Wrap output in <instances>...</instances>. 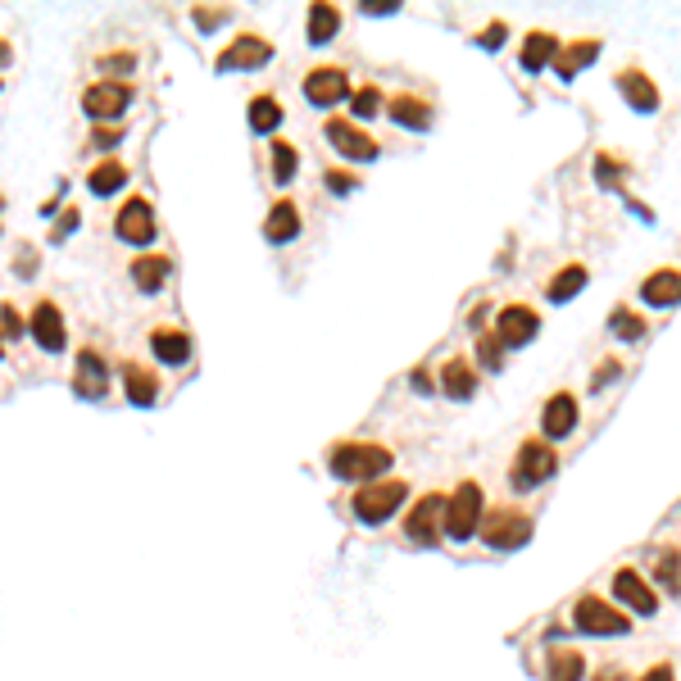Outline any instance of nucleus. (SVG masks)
Wrapping results in <instances>:
<instances>
[{
  "instance_id": "obj_29",
  "label": "nucleus",
  "mask_w": 681,
  "mask_h": 681,
  "mask_svg": "<svg viewBox=\"0 0 681 681\" xmlns=\"http://www.w3.org/2000/svg\"><path fill=\"white\" fill-rule=\"evenodd\" d=\"M128 182V168L119 164V159H105V164H96L91 168V178H87V187L96 191V196H114V191Z\"/></svg>"
},
{
  "instance_id": "obj_48",
  "label": "nucleus",
  "mask_w": 681,
  "mask_h": 681,
  "mask_svg": "<svg viewBox=\"0 0 681 681\" xmlns=\"http://www.w3.org/2000/svg\"><path fill=\"white\" fill-rule=\"evenodd\" d=\"M114 141H119V132H96V146H100V150L114 146Z\"/></svg>"
},
{
  "instance_id": "obj_14",
  "label": "nucleus",
  "mask_w": 681,
  "mask_h": 681,
  "mask_svg": "<svg viewBox=\"0 0 681 681\" xmlns=\"http://www.w3.org/2000/svg\"><path fill=\"white\" fill-rule=\"evenodd\" d=\"M268 60H273V46H268L264 37H237L214 64L227 73V69H259V64H268Z\"/></svg>"
},
{
  "instance_id": "obj_35",
  "label": "nucleus",
  "mask_w": 681,
  "mask_h": 681,
  "mask_svg": "<svg viewBox=\"0 0 681 681\" xmlns=\"http://www.w3.org/2000/svg\"><path fill=\"white\" fill-rule=\"evenodd\" d=\"M477 359H482V368H491V373H500L504 368V346L495 341V332L477 336Z\"/></svg>"
},
{
  "instance_id": "obj_27",
  "label": "nucleus",
  "mask_w": 681,
  "mask_h": 681,
  "mask_svg": "<svg viewBox=\"0 0 681 681\" xmlns=\"http://www.w3.org/2000/svg\"><path fill=\"white\" fill-rule=\"evenodd\" d=\"M554 50H559V41H554L550 32H532V37L523 41V69L527 73H541L545 64L554 60Z\"/></svg>"
},
{
  "instance_id": "obj_4",
  "label": "nucleus",
  "mask_w": 681,
  "mask_h": 681,
  "mask_svg": "<svg viewBox=\"0 0 681 681\" xmlns=\"http://www.w3.org/2000/svg\"><path fill=\"white\" fill-rule=\"evenodd\" d=\"M573 622H577V632H586V636H627L632 632V618L618 613L613 604H604L600 595H582L573 609Z\"/></svg>"
},
{
  "instance_id": "obj_40",
  "label": "nucleus",
  "mask_w": 681,
  "mask_h": 681,
  "mask_svg": "<svg viewBox=\"0 0 681 681\" xmlns=\"http://www.w3.org/2000/svg\"><path fill=\"white\" fill-rule=\"evenodd\" d=\"M0 327H5V332H10V336H23V318H19V314H14V309H10V305L0 309Z\"/></svg>"
},
{
  "instance_id": "obj_12",
  "label": "nucleus",
  "mask_w": 681,
  "mask_h": 681,
  "mask_svg": "<svg viewBox=\"0 0 681 681\" xmlns=\"http://www.w3.org/2000/svg\"><path fill=\"white\" fill-rule=\"evenodd\" d=\"M613 595H618L632 613H641V618H650V613L659 609V591L645 586V577L632 573V568H618V577H613Z\"/></svg>"
},
{
  "instance_id": "obj_47",
  "label": "nucleus",
  "mask_w": 681,
  "mask_h": 681,
  "mask_svg": "<svg viewBox=\"0 0 681 681\" xmlns=\"http://www.w3.org/2000/svg\"><path fill=\"white\" fill-rule=\"evenodd\" d=\"M591 681H627V677H622V672L618 668H604V672H595V677Z\"/></svg>"
},
{
  "instance_id": "obj_24",
  "label": "nucleus",
  "mask_w": 681,
  "mask_h": 681,
  "mask_svg": "<svg viewBox=\"0 0 681 681\" xmlns=\"http://www.w3.org/2000/svg\"><path fill=\"white\" fill-rule=\"evenodd\" d=\"M391 119L400 123V128H414V132H427L432 128V105L418 96H395L391 100Z\"/></svg>"
},
{
  "instance_id": "obj_17",
  "label": "nucleus",
  "mask_w": 681,
  "mask_h": 681,
  "mask_svg": "<svg viewBox=\"0 0 681 681\" xmlns=\"http://www.w3.org/2000/svg\"><path fill=\"white\" fill-rule=\"evenodd\" d=\"M577 427V400L568 391L563 395H554L550 405H545V414H541V432L550 436V441H559V436H568Z\"/></svg>"
},
{
  "instance_id": "obj_2",
  "label": "nucleus",
  "mask_w": 681,
  "mask_h": 681,
  "mask_svg": "<svg viewBox=\"0 0 681 681\" xmlns=\"http://www.w3.org/2000/svg\"><path fill=\"white\" fill-rule=\"evenodd\" d=\"M445 536L450 541H468V536H477V523H482V486L477 482H459L454 486V495L445 500Z\"/></svg>"
},
{
  "instance_id": "obj_36",
  "label": "nucleus",
  "mask_w": 681,
  "mask_h": 681,
  "mask_svg": "<svg viewBox=\"0 0 681 681\" xmlns=\"http://www.w3.org/2000/svg\"><path fill=\"white\" fill-rule=\"evenodd\" d=\"M609 327H613V336H622V341H641L645 336V323L636 314H627V309H618V314L609 318Z\"/></svg>"
},
{
  "instance_id": "obj_26",
  "label": "nucleus",
  "mask_w": 681,
  "mask_h": 681,
  "mask_svg": "<svg viewBox=\"0 0 681 681\" xmlns=\"http://www.w3.org/2000/svg\"><path fill=\"white\" fill-rule=\"evenodd\" d=\"M441 391L450 395V400H468V395L477 391V373L464 359H450V364L441 368Z\"/></svg>"
},
{
  "instance_id": "obj_1",
  "label": "nucleus",
  "mask_w": 681,
  "mask_h": 681,
  "mask_svg": "<svg viewBox=\"0 0 681 681\" xmlns=\"http://www.w3.org/2000/svg\"><path fill=\"white\" fill-rule=\"evenodd\" d=\"M327 468H332L336 482H377L391 468V450L368 441H341L327 454Z\"/></svg>"
},
{
  "instance_id": "obj_28",
  "label": "nucleus",
  "mask_w": 681,
  "mask_h": 681,
  "mask_svg": "<svg viewBox=\"0 0 681 681\" xmlns=\"http://www.w3.org/2000/svg\"><path fill=\"white\" fill-rule=\"evenodd\" d=\"M545 677L550 681H582L586 677V659L577 650H554L545 663Z\"/></svg>"
},
{
  "instance_id": "obj_44",
  "label": "nucleus",
  "mask_w": 681,
  "mask_h": 681,
  "mask_svg": "<svg viewBox=\"0 0 681 681\" xmlns=\"http://www.w3.org/2000/svg\"><path fill=\"white\" fill-rule=\"evenodd\" d=\"M196 19H200V28H218V23L227 19V10H200Z\"/></svg>"
},
{
  "instance_id": "obj_13",
  "label": "nucleus",
  "mask_w": 681,
  "mask_h": 681,
  "mask_svg": "<svg viewBox=\"0 0 681 681\" xmlns=\"http://www.w3.org/2000/svg\"><path fill=\"white\" fill-rule=\"evenodd\" d=\"M305 96L309 105H341V100H350L346 69H314L305 78Z\"/></svg>"
},
{
  "instance_id": "obj_19",
  "label": "nucleus",
  "mask_w": 681,
  "mask_h": 681,
  "mask_svg": "<svg viewBox=\"0 0 681 681\" xmlns=\"http://www.w3.org/2000/svg\"><path fill=\"white\" fill-rule=\"evenodd\" d=\"M618 91L627 96V105L636 109V114H654L659 109V91H654V82L645 78V73H618Z\"/></svg>"
},
{
  "instance_id": "obj_9",
  "label": "nucleus",
  "mask_w": 681,
  "mask_h": 681,
  "mask_svg": "<svg viewBox=\"0 0 681 681\" xmlns=\"http://www.w3.org/2000/svg\"><path fill=\"white\" fill-rule=\"evenodd\" d=\"M114 232H119V241H128V246H150V241H155V209H150V200L132 196L128 205L119 209Z\"/></svg>"
},
{
  "instance_id": "obj_32",
  "label": "nucleus",
  "mask_w": 681,
  "mask_h": 681,
  "mask_svg": "<svg viewBox=\"0 0 681 681\" xmlns=\"http://www.w3.org/2000/svg\"><path fill=\"white\" fill-rule=\"evenodd\" d=\"M282 123V105L273 96H255L250 100V128L255 132H273Z\"/></svg>"
},
{
  "instance_id": "obj_37",
  "label": "nucleus",
  "mask_w": 681,
  "mask_h": 681,
  "mask_svg": "<svg viewBox=\"0 0 681 681\" xmlns=\"http://www.w3.org/2000/svg\"><path fill=\"white\" fill-rule=\"evenodd\" d=\"M659 586L668 595H677V550H663V559H659Z\"/></svg>"
},
{
  "instance_id": "obj_22",
  "label": "nucleus",
  "mask_w": 681,
  "mask_h": 681,
  "mask_svg": "<svg viewBox=\"0 0 681 681\" xmlns=\"http://www.w3.org/2000/svg\"><path fill=\"white\" fill-rule=\"evenodd\" d=\"M168 273H173V264H168L164 255H141V259H132V282H137V291H146V296H155V291L164 287Z\"/></svg>"
},
{
  "instance_id": "obj_11",
  "label": "nucleus",
  "mask_w": 681,
  "mask_h": 681,
  "mask_svg": "<svg viewBox=\"0 0 681 681\" xmlns=\"http://www.w3.org/2000/svg\"><path fill=\"white\" fill-rule=\"evenodd\" d=\"M441 514H445V495H423L405 518V536L418 545H432L436 532H441Z\"/></svg>"
},
{
  "instance_id": "obj_3",
  "label": "nucleus",
  "mask_w": 681,
  "mask_h": 681,
  "mask_svg": "<svg viewBox=\"0 0 681 681\" xmlns=\"http://www.w3.org/2000/svg\"><path fill=\"white\" fill-rule=\"evenodd\" d=\"M554 468H559V454H554V445L545 441H527L523 450H518L514 468H509V486L514 491H536L541 482H550Z\"/></svg>"
},
{
  "instance_id": "obj_45",
  "label": "nucleus",
  "mask_w": 681,
  "mask_h": 681,
  "mask_svg": "<svg viewBox=\"0 0 681 681\" xmlns=\"http://www.w3.org/2000/svg\"><path fill=\"white\" fill-rule=\"evenodd\" d=\"M73 227H78V209H69V214L60 218V227H55V237L64 241V237H69V232H73Z\"/></svg>"
},
{
  "instance_id": "obj_30",
  "label": "nucleus",
  "mask_w": 681,
  "mask_h": 681,
  "mask_svg": "<svg viewBox=\"0 0 681 681\" xmlns=\"http://www.w3.org/2000/svg\"><path fill=\"white\" fill-rule=\"evenodd\" d=\"M336 28H341L336 5H314V10H309V46H327V41L336 37Z\"/></svg>"
},
{
  "instance_id": "obj_10",
  "label": "nucleus",
  "mask_w": 681,
  "mask_h": 681,
  "mask_svg": "<svg viewBox=\"0 0 681 681\" xmlns=\"http://www.w3.org/2000/svg\"><path fill=\"white\" fill-rule=\"evenodd\" d=\"M536 327H541V318L532 314L527 305H509L500 309V318H495V341H500L504 350H514V346H527L536 336Z\"/></svg>"
},
{
  "instance_id": "obj_42",
  "label": "nucleus",
  "mask_w": 681,
  "mask_h": 681,
  "mask_svg": "<svg viewBox=\"0 0 681 681\" xmlns=\"http://www.w3.org/2000/svg\"><path fill=\"white\" fill-rule=\"evenodd\" d=\"M400 0H364V14H395Z\"/></svg>"
},
{
  "instance_id": "obj_7",
  "label": "nucleus",
  "mask_w": 681,
  "mask_h": 681,
  "mask_svg": "<svg viewBox=\"0 0 681 681\" xmlns=\"http://www.w3.org/2000/svg\"><path fill=\"white\" fill-rule=\"evenodd\" d=\"M128 105H132V87H128V82H91L87 96H82V109H87L96 123H114Z\"/></svg>"
},
{
  "instance_id": "obj_43",
  "label": "nucleus",
  "mask_w": 681,
  "mask_h": 681,
  "mask_svg": "<svg viewBox=\"0 0 681 681\" xmlns=\"http://www.w3.org/2000/svg\"><path fill=\"white\" fill-rule=\"evenodd\" d=\"M618 368H622V364H618V359H609V364H600V377H595V382H591V386H609V382H613V377H618Z\"/></svg>"
},
{
  "instance_id": "obj_18",
  "label": "nucleus",
  "mask_w": 681,
  "mask_h": 681,
  "mask_svg": "<svg viewBox=\"0 0 681 681\" xmlns=\"http://www.w3.org/2000/svg\"><path fill=\"white\" fill-rule=\"evenodd\" d=\"M264 237L273 241V246H287L291 237H300V209L291 205V200H277V205L268 209V218H264Z\"/></svg>"
},
{
  "instance_id": "obj_34",
  "label": "nucleus",
  "mask_w": 681,
  "mask_h": 681,
  "mask_svg": "<svg viewBox=\"0 0 681 681\" xmlns=\"http://www.w3.org/2000/svg\"><path fill=\"white\" fill-rule=\"evenodd\" d=\"M350 114H355V119H373V114H382V91L377 87L350 91Z\"/></svg>"
},
{
  "instance_id": "obj_41",
  "label": "nucleus",
  "mask_w": 681,
  "mask_h": 681,
  "mask_svg": "<svg viewBox=\"0 0 681 681\" xmlns=\"http://www.w3.org/2000/svg\"><path fill=\"white\" fill-rule=\"evenodd\" d=\"M100 69H105V73H114V69L128 73L132 69V55H105V60H100Z\"/></svg>"
},
{
  "instance_id": "obj_38",
  "label": "nucleus",
  "mask_w": 681,
  "mask_h": 681,
  "mask_svg": "<svg viewBox=\"0 0 681 681\" xmlns=\"http://www.w3.org/2000/svg\"><path fill=\"white\" fill-rule=\"evenodd\" d=\"M504 37H509V28H504V23H491V28H486L482 37H477V46H482V50H500Z\"/></svg>"
},
{
  "instance_id": "obj_31",
  "label": "nucleus",
  "mask_w": 681,
  "mask_h": 681,
  "mask_svg": "<svg viewBox=\"0 0 681 681\" xmlns=\"http://www.w3.org/2000/svg\"><path fill=\"white\" fill-rule=\"evenodd\" d=\"M582 287H586V268L582 264H568L563 273L550 277V300H559V305H563V300H573Z\"/></svg>"
},
{
  "instance_id": "obj_21",
  "label": "nucleus",
  "mask_w": 681,
  "mask_h": 681,
  "mask_svg": "<svg viewBox=\"0 0 681 681\" xmlns=\"http://www.w3.org/2000/svg\"><path fill=\"white\" fill-rule=\"evenodd\" d=\"M600 60V41H577V46L568 50H554V73H559L563 82H573L577 69H586V64Z\"/></svg>"
},
{
  "instance_id": "obj_33",
  "label": "nucleus",
  "mask_w": 681,
  "mask_h": 681,
  "mask_svg": "<svg viewBox=\"0 0 681 681\" xmlns=\"http://www.w3.org/2000/svg\"><path fill=\"white\" fill-rule=\"evenodd\" d=\"M291 178H296V146L273 141V182H277V187H287Z\"/></svg>"
},
{
  "instance_id": "obj_23",
  "label": "nucleus",
  "mask_w": 681,
  "mask_h": 681,
  "mask_svg": "<svg viewBox=\"0 0 681 681\" xmlns=\"http://www.w3.org/2000/svg\"><path fill=\"white\" fill-rule=\"evenodd\" d=\"M677 291H681L677 268H663V273L645 277L641 300H645V305H654V309H668V305H677Z\"/></svg>"
},
{
  "instance_id": "obj_16",
  "label": "nucleus",
  "mask_w": 681,
  "mask_h": 681,
  "mask_svg": "<svg viewBox=\"0 0 681 681\" xmlns=\"http://www.w3.org/2000/svg\"><path fill=\"white\" fill-rule=\"evenodd\" d=\"M73 386H78V395H87V400H105L109 368H105V359H100L96 350H82L78 355V377H73Z\"/></svg>"
},
{
  "instance_id": "obj_20",
  "label": "nucleus",
  "mask_w": 681,
  "mask_h": 681,
  "mask_svg": "<svg viewBox=\"0 0 681 681\" xmlns=\"http://www.w3.org/2000/svg\"><path fill=\"white\" fill-rule=\"evenodd\" d=\"M150 350H155V359H164L168 368H178L191 359V341L187 332H173V327H159V332H150Z\"/></svg>"
},
{
  "instance_id": "obj_49",
  "label": "nucleus",
  "mask_w": 681,
  "mask_h": 681,
  "mask_svg": "<svg viewBox=\"0 0 681 681\" xmlns=\"http://www.w3.org/2000/svg\"><path fill=\"white\" fill-rule=\"evenodd\" d=\"M0 64H10V41H0Z\"/></svg>"
},
{
  "instance_id": "obj_5",
  "label": "nucleus",
  "mask_w": 681,
  "mask_h": 681,
  "mask_svg": "<svg viewBox=\"0 0 681 681\" xmlns=\"http://www.w3.org/2000/svg\"><path fill=\"white\" fill-rule=\"evenodd\" d=\"M409 486L405 482H368L364 491H355V518L359 523H386V518L405 504Z\"/></svg>"
},
{
  "instance_id": "obj_15",
  "label": "nucleus",
  "mask_w": 681,
  "mask_h": 681,
  "mask_svg": "<svg viewBox=\"0 0 681 681\" xmlns=\"http://www.w3.org/2000/svg\"><path fill=\"white\" fill-rule=\"evenodd\" d=\"M32 336H37V346L46 350V355H60L64 350V318H60V309L50 305V300H41L37 309H32Z\"/></svg>"
},
{
  "instance_id": "obj_46",
  "label": "nucleus",
  "mask_w": 681,
  "mask_h": 681,
  "mask_svg": "<svg viewBox=\"0 0 681 681\" xmlns=\"http://www.w3.org/2000/svg\"><path fill=\"white\" fill-rule=\"evenodd\" d=\"M641 681H672V668H668V663H654V668L645 672Z\"/></svg>"
},
{
  "instance_id": "obj_8",
  "label": "nucleus",
  "mask_w": 681,
  "mask_h": 681,
  "mask_svg": "<svg viewBox=\"0 0 681 681\" xmlns=\"http://www.w3.org/2000/svg\"><path fill=\"white\" fill-rule=\"evenodd\" d=\"M323 137L336 146V155L355 159V164H368V159H377V150H382L373 137H368V132H359L355 123H346V119H327Z\"/></svg>"
},
{
  "instance_id": "obj_39",
  "label": "nucleus",
  "mask_w": 681,
  "mask_h": 681,
  "mask_svg": "<svg viewBox=\"0 0 681 681\" xmlns=\"http://www.w3.org/2000/svg\"><path fill=\"white\" fill-rule=\"evenodd\" d=\"M355 187H359V182L350 178V173H336V168H332V173H327V191H336V196H350V191H355Z\"/></svg>"
},
{
  "instance_id": "obj_6",
  "label": "nucleus",
  "mask_w": 681,
  "mask_h": 681,
  "mask_svg": "<svg viewBox=\"0 0 681 681\" xmlns=\"http://www.w3.org/2000/svg\"><path fill=\"white\" fill-rule=\"evenodd\" d=\"M477 532H482V541L491 545V550H518V545L532 541L527 514H514V509H495V514H486L482 523H477Z\"/></svg>"
},
{
  "instance_id": "obj_25",
  "label": "nucleus",
  "mask_w": 681,
  "mask_h": 681,
  "mask_svg": "<svg viewBox=\"0 0 681 681\" xmlns=\"http://www.w3.org/2000/svg\"><path fill=\"white\" fill-rule=\"evenodd\" d=\"M123 386H128V400L137 409H150L159 400V382H155V373H146L141 364H128L123 368Z\"/></svg>"
}]
</instances>
